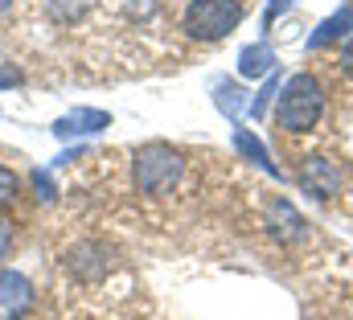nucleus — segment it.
<instances>
[{
  "label": "nucleus",
  "instance_id": "obj_1",
  "mask_svg": "<svg viewBox=\"0 0 353 320\" xmlns=\"http://www.w3.org/2000/svg\"><path fill=\"white\" fill-rule=\"evenodd\" d=\"M325 115V90L312 74H296L288 79V86L279 90V103H275V128L283 132H312Z\"/></svg>",
  "mask_w": 353,
  "mask_h": 320
},
{
  "label": "nucleus",
  "instance_id": "obj_2",
  "mask_svg": "<svg viewBox=\"0 0 353 320\" xmlns=\"http://www.w3.org/2000/svg\"><path fill=\"white\" fill-rule=\"evenodd\" d=\"M243 12V0H189L181 12V33L193 41H222L239 29Z\"/></svg>",
  "mask_w": 353,
  "mask_h": 320
},
{
  "label": "nucleus",
  "instance_id": "obj_3",
  "mask_svg": "<svg viewBox=\"0 0 353 320\" xmlns=\"http://www.w3.org/2000/svg\"><path fill=\"white\" fill-rule=\"evenodd\" d=\"M132 177H136V189L148 193V197H165L173 193L185 177V160L176 148L169 144H144L136 160H132Z\"/></svg>",
  "mask_w": 353,
  "mask_h": 320
},
{
  "label": "nucleus",
  "instance_id": "obj_4",
  "mask_svg": "<svg viewBox=\"0 0 353 320\" xmlns=\"http://www.w3.org/2000/svg\"><path fill=\"white\" fill-rule=\"evenodd\" d=\"M37 292L33 279L21 271H0V320H25L33 308Z\"/></svg>",
  "mask_w": 353,
  "mask_h": 320
},
{
  "label": "nucleus",
  "instance_id": "obj_5",
  "mask_svg": "<svg viewBox=\"0 0 353 320\" xmlns=\"http://www.w3.org/2000/svg\"><path fill=\"white\" fill-rule=\"evenodd\" d=\"M300 181H304V189L312 193V197H333L337 189H341V168L333 164V160L325 157H308L304 160V172H300Z\"/></svg>",
  "mask_w": 353,
  "mask_h": 320
},
{
  "label": "nucleus",
  "instance_id": "obj_6",
  "mask_svg": "<svg viewBox=\"0 0 353 320\" xmlns=\"http://www.w3.org/2000/svg\"><path fill=\"white\" fill-rule=\"evenodd\" d=\"M70 271L83 275V279H99V275H107V271H111V250L99 246V242H83V246H74V250H70Z\"/></svg>",
  "mask_w": 353,
  "mask_h": 320
},
{
  "label": "nucleus",
  "instance_id": "obj_7",
  "mask_svg": "<svg viewBox=\"0 0 353 320\" xmlns=\"http://www.w3.org/2000/svg\"><path fill=\"white\" fill-rule=\"evenodd\" d=\"M271 222H275L271 230H275L283 242H304V239H308V226H304V218H300V214H296L288 201H275V210H271Z\"/></svg>",
  "mask_w": 353,
  "mask_h": 320
},
{
  "label": "nucleus",
  "instance_id": "obj_8",
  "mask_svg": "<svg viewBox=\"0 0 353 320\" xmlns=\"http://www.w3.org/2000/svg\"><path fill=\"white\" fill-rule=\"evenodd\" d=\"M107 123H111V119H107L103 111H74V115L58 119V123H54V132H58V136H74V132H83V136H87V132H103Z\"/></svg>",
  "mask_w": 353,
  "mask_h": 320
},
{
  "label": "nucleus",
  "instance_id": "obj_9",
  "mask_svg": "<svg viewBox=\"0 0 353 320\" xmlns=\"http://www.w3.org/2000/svg\"><path fill=\"white\" fill-rule=\"evenodd\" d=\"M350 29H353V4L345 8V12H341V17H333V21H325V25H321V33H312V41H308V46H312V50H321V46H329L333 37H341V33H350Z\"/></svg>",
  "mask_w": 353,
  "mask_h": 320
},
{
  "label": "nucleus",
  "instance_id": "obj_10",
  "mask_svg": "<svg viewBox=\"0 0 353 320\" xmlns=\"http://www.w3.org/2000/svg\"><path fill=\"white\" fill-rule=\"evenodd\" d=\"M234 144H239V152H247V157L255 160V164H259V168H267V172H275V164H271V160H267L263 144H259V140H255V136H251V132H243V128H239V136H234Z\"/></svg>",
  "mask_w": 353,
  "mask_h": 320
},
{
  "label": "nucleus",
  "instance_id": "obj_11",
  "mask_svg": "<svg viewBox=\"0 0 353 320\" xmlns=\"http://www.w3.org/2000/svg\"><path fill=\"white\" fill-rule=\"evenodd\" d=\"M17 197H21V181H17V172H12V168H4V164H0V210H8Z\"/></svg>",
  "mask_w": 353,
  "mask_h": 320
},
{
  "label": "nucleus",
  "instance_id": "obj_12",
  "mask_svg": "<svg viewBox=\"0 0 353 320\" xmlns=\"http://www.w3.org/2000/svg\"><path fill=\"white\" fill-rule=\"evenodd\" d=\"M267 58H271V54H267L263 46H251V50L243 54V74H263V70H267Z\"/></svg>",
  "mask_w": 353,
  "mask_h": 320
},
{
  "label": "nucleus",
  "instance_id": "obj_13",
  "mask_svg": "<svg viewBox=\"0 0 353 320\" xmlns=\"http://www.w3.org/2000/svg\"><path fill=\"white\" fill-rule=\"evenodd\" d=\"M8 250H12V226L0 218V263H4V254H8Z\"/></svg>",
  "mask_w": 353,
  "mask_h": 320
},
{
  "label": "nucleus",
  "instance_id": "obj_14",
  "mask_svg": "<svg viewBox=\"0 0 353 320\" xmlns=\"http://www.w3.org/2000/svg\"><path fill=\"white\" fill-rule=\"evenodd\" d=\"M17 82H21V74L12 66H0V86H17Z\"/></svg>",
  "mask_w": 353,
  "mask_h": 320
},
{
  "label": "nucleus",
  "instance_id": "obj_15",
  "mask_svg": "<svg viewBox=\"0 0 353 320\" xmlns=\"http://www.w3.org/2000/svg\"><path fill=\"white\" fill-rule=\"evenodd\" d=\"M341 66H345V74H353V41L341 46Z\"/></svg>",
  "mask_w": 353,
  "mask_h": 320
},
{
  "label": "nucleus",
  "instance_id": "obj_16",
  "mask_svg": "<svg viewBox=\"0 0 353 320\" xmlns=\"http://www.w3.org/2000/svg\"><path fill=\"white\" fill-rule=\"evenodd\" d=\"M0 8H8V0H0Z\"/></svg>",
  "mask_w": 353,
  "mask_h": 320
}]
</instances>
